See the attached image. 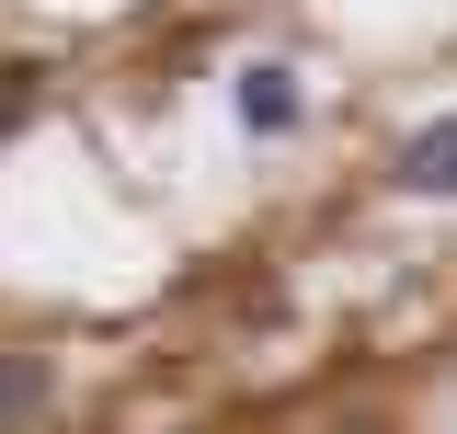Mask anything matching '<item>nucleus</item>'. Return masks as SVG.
I'll return each instance as SVG.
<instances>
[{
  "label": "nucleus",
  "mask_w": 457,
  "mask_h": 434,
  "mask_svg": "<svg viewBox=\"0 0 457 434\" xmlns=\"http://www.w3.org/2000/svg\"><path fill=\"white\" fill-rule=\"evenodd\" d=\"M228 104H240V126H252V138H286V126L309 114V92H297V69H286V57H252Z\"/></svg>",
  "instance_id": "nucleus-1"
},
{
  "label": "nucleus",
  "mask_w": 457,
  "mask_h": 434,
  "mask_svg": "<svg viewBox=\"0 0 457 434\" xmlns=\"http://www.w3.org/2000/svg\"><path fill=\"white\" fill-rule=\"evenodd\" d=\"M400 195H457V114L411 126V149H400Z\"/></svg>",
  "instance_id": "nucleus-2"
},
{
  "label": "nucleus",
  "mask_w": 457,
  "mask_h": 434,
  "mask_svg": "<svg viewBox=\"0 0 457 434\" xmlns=\"http://www.w3.org/2000/svg\"><path fill=\"white\" fill-rule=\"evenodd\" d=\"M23 412H46V366L35 355H0V423H23Z\"/></svg>",
  "instance_id": "nucleus-3"
},
{
  "label": "nucleus",
  "mask_w": 457,
  "mask_h": 434,
  "mask_svg": "<svg viewBox=\"0 0 457 434\" xmlns=\"http://www.w3.org/2000/svg\"><path fill=\"white\" fill-rule=\"evenodd\" d=\"M23 114H35V69H0V138H12Z\"/></svg>",
  "instance_id": "nucleus-4"
}]
</instances>
